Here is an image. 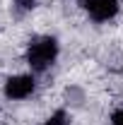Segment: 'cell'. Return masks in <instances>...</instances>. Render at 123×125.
<instances>
[{"instance_id": "1", "label": "cell", "mask_w": 123, "mask_h": 125, "mask_svg": "<svg viewBox=\"0 0 123 125\" xmlns=\"http://www.w3.org/2000/svg\"><path fill=\"white\" fill-rule=\"evenodd\" d=\"M56 58H58V41L53 36H39L27 48V62L36 72H44L46 67H51Z\"/></svg>"}, {"instance_id": "2", "label": "cell", "mask_w": 123, "mask_h": 125, "mask_svg": "<svg viewBox=\"0 0 123 125\" xmlns=\"http://www.w3.org/2000/svg\"><path fill=\"white\" fill-rule=\"evenodd\" d=\"M80 5L94 22H109L118 12V0H80Z\"/></svg>"}, {"instance_id": "3", "label": "cell", "mask_w": 123, "mask_h": 125, "mask_svg": "<svg viewBox=\"0 0 123 125\" xmlns=\"http://www.w3.org/2000/svg\"><path fill=\"white\" fill-rule=\"evenodd\" d=\"M34 77H29V75H15V77H10L7 82H5V96L7 99H27V96H31L34 94Z\"/></svg>"}, {"instance_id": "4", "label": "cell", "mask_w": 123, "mask_h": 125, "mask_svg": "<svg viewBox=\"0 0 123 125\" xmlns=\"http://www.w3.org/2000/svg\"><path fill=\"white\" fill-rule=\"evenodd\" d=\"M44 125H68V115H65V111H56L53 115H48Z\"/></svg>"}, {"instance_id": "5", "label": "cell", "mask_w": 123, "mask_h": 125, "mask_svg": "<svg viewBox=\"0 0 123 125\" xmlns=\"http://www.w3.org/2000/svg\"><path fill=\"white\" fill-rule=\"evenodd\" d=\"M111 125H123V108L111 113Z\"/></svg>"}, {"instance_id": "6", "label": "cell", "mask_w": 123, "mask_h": 125, "mask_svg": "<svg viewBox=\"0 0 123 125\" xmlns=\"http://www.w3.org/2000/svg\"><path fill=\"white\" fill-rule=\"evenodd\" d=\"M15 5L19 10H31V7L36 5V0H15Z\"/></svg>"}]
</instances>
